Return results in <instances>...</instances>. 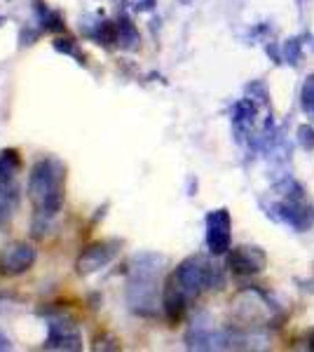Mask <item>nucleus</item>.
<instances>
[{
	"mask_svg": "<svg viewBox=\"0 0 314 352\" xmlns=\"http://www.w3.org/2000/svg\"><path fill=\"white\" fill-rule=\"evenodd\" d=\"M66 167L56 157H43L28 174V197L40 219H52L64 204Z\"/></svg>",
	"mask_w": 314,
	"mask_h": 352,
	"instance_id": "f257e3e1",
	"label": "nucleus"
},
{
	"mask_svg": "<svg viewBox=\"0 0 314 352\" xmlns=\"http://www.w3.org/2000/svg\"><path fill=\"white\" fill-rule=\"evenodd\" d=\"M164 258L155 254H141L134 258L131 265V282H129V303L134 310L150 315L157 305V275Z\"/></svg>",
	"mask_w": 314,
	"mask_h": 352,
	"instance_id": "f03ea898",
	"label": "nucleus"
},
{
	"mask_svg": "<svg viewBox=\"0 0 314 352\" xmlns=\"http://www.w3.org/2000/svg\"><path fill=\"white\" fill-rule=\"evenodd\" d=\"M171 280L176 282V287L186 294L188 300L197 298L207 289H221L223 287V275L211 261L204 256H190L171 272Z\"/></svg>",
	"mask_w": 314,
	"mask_h": 352,
	"instance_id": "7ed1b4c3",
	"label": "nucleus"
},
{
	"mask_svg": "<svg viewBox=\"0 0 314 352\" xmlns=\"http://www.w3.org/2000/svg\"><path fill=\"white\" fill-rule=\"evenodd\" d=\"M19 153L12 148L0 153V214L3 217H10L19 202Z\"/></svg>",
	"mask_w": 314,
	"mask_h": 352,
	"instance_id": "20e7f679",
	"label": "nucleus"
},
{
	"mask_svg": "<svg viewBox=\"0 0 314 352\" xmlns=\"http://www.w3.org/2000/svg\"><path fill=\"white\" fill-rule=\"evenodd\" d=\"M232 242V219L227 209H216L207 217V247L214 256L230 252Z\"/></svg>",
	"mask_w": 314,
	"mask_h": 352,
	"instance_id": "39448f33",
	"label": "nucleus"
},
{
	"mask_svg": "<svg viewBox=\"0 0 314 352\" xmlns=\"http://www.w3.org/2000/svg\"><path fill=\"white\" fill-rule=\"evenodd\" d=\"M267 256L260 247H251V244H239V247L227 252V268L239 277H251L265 270Z\"/></svg>",
	"mask_w": 314,
	"mask_h": 352,
	"instance_id": "423d86ee",
	"label": "nucleus"
},
{
	"mask_svg": "<svg viewBox=\"0 0 314 352\" xmlns=\"http://www.w3.org/2000/svg\"><path fill=\"white\" fill-rule=\"evenodd\" d=\"M38 254L31 244L26 242H14V244H8V247L0 252V272L3 275H21L36 263Z\"/></svg>",
	"mask_w": 314,
	"mask_h": 352,
	"instance_id": "0eeeda50",
	"label": "nucleus"
},
{
	"mask_svg": "<svg viewBox=\"0 0 314 352\" xmlns=\"http://www.w3.org/2000/svg\"><path fill=\"white\" fill-rule=\"evenodd\" d=\"M120 249L117 240H104V242H96L92 247H87L78 258V272L80 275H92V272L106 268L113 258H115Z\"/></svg>",
	"mask_w": 314,
	"mask_h": 352,
	"instance_id": "6e6552de",
	"label": "nucleus"
},
{
	"mask_svg": "<svg viewBox=\"0 0 314 352\" xmlns=\"http://www.w3.org/2000/svg\"><path fill=\"white\" fill-rule=\"evenodd\" d=\"M47 350H82V336L78 327L68 320H52L49 322V336L45 343Z\"/></svg>",
	"mask_w": 314,
	"mask_h": 352,
	"instance_id": "1a4fd4ad",
	"label": "nucleus"
},
{
	"mask_svg": "<svg viewBox=\"0 0 314 352\" xmlns=\"http://www.w3.org/2000/svg\"><path fill=\"white\" fill-rule=\"evenodd\" d=\"M186 303H188L186 294L181 292V289L176 287V282L169 277L167 285H164V294H162V308L171 324L181 322V317H183V312H186Z\"/></svg>",
	"mask_w": 314,
	"mask_h": 352,
	"instance_id": "9d476101",
	"label": "nucleus"
},
{
	"mask_svg": "<svg viewBox=\"0 0 314 352\" xmlns=\"http://www.w3.org/2000/svg\"><path fill=\"white\" fill-rule=\"evenodd\" d=\"M117 43L122 45V47H136V43H139V33L134 31V26H131L129 19H120Z\"/></svg>",
	"mask_w": 314,
	"mask_h": 352,
	"instance_id": "9b49d317",
	"label": "nucleus"
},
{
	"mask_svg": "<svg viewBox=\"0 0 314 352\" xmlns=\"http://www.w3.org/2000/svg\"><path fill=\"white\" fill-rule=\"evenodd\" d=\"M300 106L305 111L307 118L314 120V76H310L302 85V92H300Z\"/></svg>",
	"mask_w": 314,
	"mask_h": 352,
	"instance_id": "f8f14e48",
	"label": "nucleus"
},
{
	"mask_svg": "<svg viewBox=\"0 0 314 352\" xmlns=\"http://www.w3.org/2000/svg\"><path fill=\"white\" fill-rule=\"evenodd\" d=\"M295 141L300 144L302 151H314V127L312 124H300L295 132Z\"/></svg>",
	"mask_w": 314,
	"mask_h": 352,
	"instance_id": "ddd939ff",
	"label": "nucleus"
},
{
	"mask_svg": "<svg viewBox=\"0 0 314 352\" xmlns=\"http://www.w3.org/2000/svg\"><path fill=\"white\" fill-rule=\"evenodd\" d=\"M300 47H302V43L298 41V38H293V41H289L287 43V47H284V56H287V61L289 64H300Z\"/></svg>",
	"mask_w": 314,
	"mask_h": 352,
	"instance_id": "4468645a",
	"label": "nucleus"
},
{
	"mask_svg": "<svg viewBox=\"0 0 314 352\" xmlns=\"http://www.w3.org/2000/svg\"><path fill=\"white\" fill-rule=\"evenodd\" d=\"M54 47L59 50V52H66V54H73V56H78V59H82V56L76 52V43L73 41H56Z\"/></svg>",
	"mask_w": 314,
	"mask_h": 352,
	"instance_id": "2eb2a0df",
	"label": "nucleus"
},
{
	"mask_svg": "<svg viewBox=\"0 0 314 352\" xmlns=\"http://www.w3.org/2000/svg\"><path fill=\"white\" fill-rule=\"evenodd\" d=\"M108 343H115V338L111 336H96V343H94V350H117L115 345H108Z\"/></svg>",
	"mask_w": 314,
	"mask_h": 352,
	"instance_id": "dca6fc26",
	"label": "nucleus"
},
{
	"mask_svg": "<svg viewBox=\"0 0 314 352\" xmlns=\"http://www.w3.org/2000/svg\"><path fill=\"white\" fill-rule=\"evenodd\" d=\"M0 350H10V340L3 336V333H0Z\"/></svg>",
	"mask_w": 314,
	"mask_h": 352,
	"instance_id": "f3484780",
	"label": "nucleus"
},
{
	"mask_svg": "<svg viewBox=\"0 0 314 352\" xmlns=\"http://www.w3.org/2000/svg\"><path fill=\"white\" fill-rule=\"evenodd\" d=\"M310 348L314 350V333H312V336H310Z\"/></svg>",
	"mask_w": 314,
	"mask_h": 352,
	"instance_id": "a211bd4d",
	"label": "nucleus"
}]
</instances>
